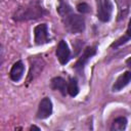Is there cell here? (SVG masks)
Segmentation results:
<instances>
[{
	"label": "cell",
	"mask_w": 131,
	"mask_h": 131,
	"mask_svg": "<svg viewBox=\"0 0 131 131\" xmlns=\"http://www.w3.org/2000/svg\"><path fill=\"white\" fill-rule=\"evenodd\" d=\"M58 12L61 15L64 26L66 28L71 32V33H81L84 31L85 29V23H84V18L80 15H77L75 13L72 12L71 8L61 2L59 8H58Z\"/></svg>",
	"instance_id": "6da1fadb"
},
{
	"label": "cell",
	"mask_w": 131,
	"mask_h": 131,
	"mask_svg": "<svg viewBox=\"0 0 131 131\" xmlns=\"http://www.w3.org/2000/svg\"><path fill=\"white\" fill-rule=\"evenodd\" d=\"M42 7L38 4H30L24 8H19L14 15V19H31L38 18L42 15Z\"/></svg>",
	"instance_id": "7a4b0ae2"
},
{
	"label": "cell",
	"mask_w": 131,
	"mask_h": 131,
	"mask_svg": "<svg viewBox=\"0 0 131 131\" xmlns=\"http://www.w3.org/2000/svg\"><path fill=\"white\" fill-rule=\"evenodd\" d=\"M97 17L101 21H108L113 12V4L111 0H96Z\"/></svg>",
	"instance_id": "3957f363"
},
{
	"label": "cell",
	"mask_w": 131,
	"mask_h": 131,
	"mask_svg": "<svg viewBox=\"0 0 131 131\" xmlns=\"http://www.w3.org/2000/svg\"><path fill=\"white\" fill-rule=\"evenodd\" d=\"M34 35H35V43L37 45H43L49 41L47 26L45 24L36 26L34 29Z\"/></svg>",
	"instance_id": "277c9868"
},
{
	"label": "cell",
	"mask_w": 131,
	"mask_h": 131,
	"mask_svg": "<svg viewBox=\"0 0 131 131\" xmlns=\"http://www.w3.org/2000/svg\"><path fill=\"white\" fill-rule=\"evenodd\" d=\"M51 113H52V102L48 97H45L39 103L37 117L38 119H46L51 115Z\"/></svg>",
	"instance_id": "5b68a950"
},
{
	"label": "cell",
	"mask_w": 131,
	"mask_h": 131,
	"mask_svg": "<svg viewBox=\"0 0 131 131\" xmlns=\"http://www.w3.org/2000/svg\"><path fill=\"white\" fill-rule=\"evenodd\" d=\"M56 56L61 64H66L70 59V49L63 40L59 41L56 47Z\"/></svg>",
	"instance_id": "8992f818"
},
{
	"label": "cell",
	"mask_w": 131,
	"mask_h": 131,
	"mask_svg": "<svg viewBox=\"0 0 131 131\" xmlns=\"http://www.w3.org/2000/svg\"><path fill=\"white\" fill-rule=\"evenodd\" d=\"M95 53H96V48H95V47H87V48L84 50V52L82 53L81 57L77 60V62H76V64H75V69L78 70V71H82L83 68H84V66H85V63H86V62L89 60V58H91Z\"/></svg>",
	"instance_id": "52a82bcc"
},
{
	"label": "cell",
	"mask_w": 131,
	"mask_h": 131,
	"mask_svg": "<svg viewBox=\"0 0 131 131\" xmlns=\"http://www.w3.org/2000/svg\"><path fill=\"white\" fill-rule=\"evenodd\" d=\"M129 82H131V72L127 71L118 77L113 86V91H120L121 89L126 87L129 84Z\"/></svg>",
	"instance_id": "ba28073f"
},
{
	"label": "cell",
	"mask_w": 131,
	"mask_h": 131,
	"mask_svg": "<svg viewBox=\"0 0 131 131\" xmlns=\"http://www.w3.org/2000/svg\"><path fill=\"white\" fill-rule=\"evenodd\" d=\"M24 71H25V66L21 61H16L15 63H13L10 73H9V77L12 81L14 82H18L23 75H24Z\"/></svg>",
	"instance_id": "9c48e42d"
},
{
	"label": "cell",
	"mask_w": 131,
	"mask_h": 131,
	"mask_svg": "<svg viewBox=\"0 0 131 131\" xmlns=\"http://www.w3.org/2000/svg\"><path fill=\"white\" fill-rule=\"evenodd\" d=\"M51 88L54 90H58L62 95H66V92L68 91V84L62 78L55 77L51 80Z\"/></svg>",
	"instance_id": "30bf717a"
},
{
	"label": "cell",
	"mask_w": 131,
	"mask_h": 131,
	"mask_svg": "<svg viewBox=\"0 0 131 131\" xmlns=\"http://www.w3.org/2000/svg\"><path fill=\"white\" fill-rule=\"evenodd\" d=\"M127 126V120L124 117H119L117 119L114 120L112 126H111V130L112 131H122L126 128Z\"/></svg>",
	"instance_id": "8fae6325"
},
{
	"label": "cell",
	"mask_w": 131,
	"mask_h": 131,
	"mask_svg": "<svg viewBox=\"0 0 131 131\" xmlns=\"http://www.w3.org/2000/svg\"><path fill=\"white\" fill-rule=\"evenodd\" d=\"M78 92H79V87L76 79H71L70 82L68 83V93L74 97L78 94Z\"/></svg>",
	"instance_id": "7c38bea8"
},
{
	"label": "cell",
	"mask_w": 131,
	"mask_h": 131,
	"mask_svg": "<svg viewBox=\"0 0 131 131\" xmlns=\"http://www.w3.org/2000/svg\"><path fill=\"white\" fill-rule=\"evenodd\" d=\"M77 10L81 13H88L90 11V7L86 3H80L77 5Z\"/></svg>",
	"instance_id": "4fadbf2b"
},
{
	"label": "cell",
	"mask_w": 131,
	"mask_h": 131,
	"mask_svg": "<svg viewBox=\"0 0 131 131\" xmlns=\"http://www.w3.org/2000/svg\"><path fill=\"white\" fill-rule=\"evenodd\" d=\"M126 36L131 38V18L129 20V24H128V28H127V33H126Z\"/></svg>",
	"instance_id": "5bb4252c"
},
{
	"label": "cell",
	"mask_w": 131,
	"mask_h": 131,
	"mask_svg": "<svg viewBox=\"0 0 131 131\" xmlns=\"http://www.w3.org/2000/svg\"><path fill=\"white\" fill-rule=\"evenodd\" d=\"M126 64L131 69V57H129V58L126 60Z\"/></svg>",
	"instance_id": "9a60e30c"
},
{
	"label": "cell",
	"mask_w": 131,
	"mask_h": 131,
	"mask_svg": "<svg viewBox=\"0 0 131 131\" xmlns=\"http://www.w3.org/2000/svg\"><path fill=\"white\" fill-rule=\"evenodd\" d=\"M33 129H35V130H38V131L40 130V128H38V127H36V126H32V127H31V130H33Z\"/></svg>",
	"instance_id": "2e32d148"
}]
</instances>
